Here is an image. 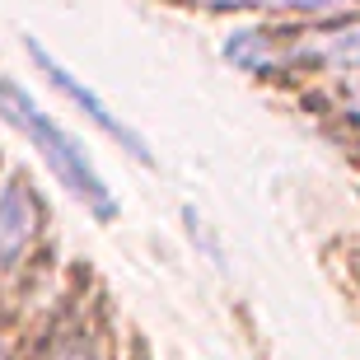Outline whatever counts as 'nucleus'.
I'll list each match as a JSON object with an SVG mask.
<instances>
[{
	"mask_svg": "<svg viewBox=\"0 0 360 360\" xmlns=\"http://www.w3.org/2000/svg\"><path fill=\"white\" fill-rule=\"evenodd\" d=\"M0 117L10 122L19 136H28V141L38 146V155L47 160V169L56 174V183L70 187V192H75L89 211H98L103 220H112V215H117V201H112L108 183L98 178V169L89 164L84 146L66 131V127H61V122H52L47 112H42L38 98H33L24 84L5 80V75H0Z\"/></svg>",
	"mask_w": 360,
	"mask_h": 360,
	"instance_id": "f257e3e1",
	"label": "nucleus"
},
{
	"mask_svg": "<svg viewBox=\"0 0 360 360\" xmlns=\"http://www.w3.org/2000/svg\"><path fill=\"white\" fill-rule=\"evenodd\" d=\"M28 56H33V66H38V70H42V75H47V80H52L61 94H66V98H70L75 108H80L84 117H89L94 127H98V131H103V136H112L117 146H127V155H136L141 164H150V146H146V136H141V131H131V127H127V122H122L117 112H112V108H108L103 98H98V94L89 89V84H84V80H75V75H70V70L61 66V61H56L52 52H42L38 42H28Z\"/></svg>",
	"mask_w": 360,
	"mask_h": 360,
	"instance_id": "f03ea898",
	"label": "nucleus"
},
{
	"mask_svg": "<svg viewBox=\"0 0 360 360\" xmlns=\"http://www.w3.org/2000/svg\"><path fill=\"white\" fill-rule=\"evenodd\" d=\"M42 220H47V206L28 187V178H14V187H0V276H14L24 267L28 248L42 234Z\"/></svg>",
	"mask_w": 360,
	"mask_h": 360,
	"instance_id": "7ed1b4c3",
	"label": "nucleus"
},
{
	"mask_svg": "<svg viewBox=\"0 0 360 360\" xmlns=\"http://www.w3.org/2000/svg\"><path fill=\"white\" fill-rule=\"evenodd\" d=\"M201 10H262V14H342L360 0H187Z\"/></svg>",
	"mask_w": 360,
	"mask_h": 360,
	"instance_id": "20e7f679",
	"label": "nucleus"
},
{
	"mask_svg": "<svg viewBox=\"0 0 360 360\" xmlns=\"http://www.w3.org/2000/svg\"><path fill=\"white\" fill-rule=\"evenodd\" d=\"M342 117H347L351 127H356V131H360V84H356V89L347 94V98H342Z\"/></svg>",
	"mask_w": 360,
	"mask_h": 360,
	"instance_id": "39448f33",
	"label": "nucleus"
},
{
	"mask_svg": "<svg viewBox=\"0 0 360 360\" xmlns=\"http://www.w3.org/2000/svg\"><path fill=\"white\" fill-rule=\"evenodd\" d=\"M0 360H10V351H5V347H0Z\"/></svg>",
	"mask_w": 360,
	"mask_h": 360,
	"instance_id": "423d86ee",
	"label": "nucleus"
}]
</instances>
